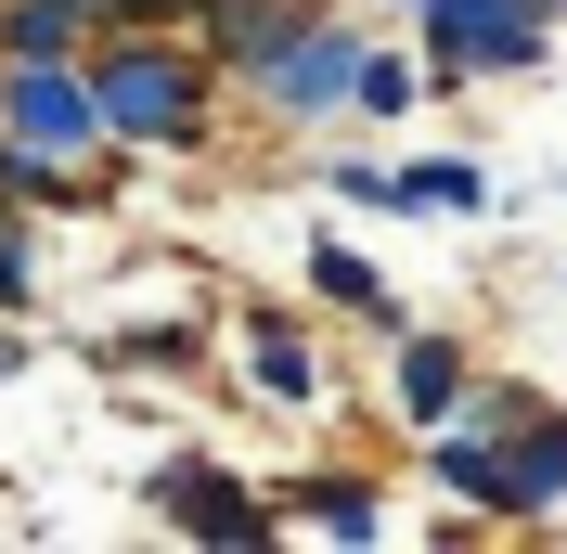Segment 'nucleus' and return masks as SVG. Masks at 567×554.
Segmentation results:
<instances>
[{"mask_svg": "<svg viewBox=\"0 0 567 554\" xmlns=\"http://www.w3.org/2000/svg\"><path fill=\"white\" fill-rule=\"evenodd\" d=\"M400 207H477V168H413V181H388Z\"/></svg>", "mask_w": 567, "mask_h": 554, "instance_id": "8", "label": "nucleus"}, {"mask_svg": "<svg viewBox=\"0 0 567 554\" xmlns=\"http://www.w3.org/2000/svg\"><path fill=\"white\" fill-rule=\"evenodd\" d=\"M503 478H516V503H555V490H567V425H542V439L516 451Z\"/></svg>", "mask_w": 567, "mask_h": 554, "instance_id": "6", "label": "nucleus"}, {"mask_svg": "<svg viewBox=\"0 0 567 554\" xmlns=\"http://www.w3.org/2000/svg\"><path fill=\"white\" fill-rule=\"evenodd\" d=\"M258 375H271V387H310V348H297V336H271V322H258Z\"/></svg>", "mask_w": 567, "mask_h": 554, "instance_id": "12", "label": "nucleus"}, {"mask_svg": "<svg viewBox=\"0 0 567 554\" xmlns=\"http://www.w3.org/2000/svg\"><path fill=\"white\" fill-rule=\"evenodd\" d=\"M310 271H322V284H336V297H349V310H374V322H388V297H374V271H361V258H349V245H322V258H310Z\"/></svg>", "mask_w": 567, "mask_h": 554, "instance_id": "10", "label": "nucleus"}, {"mask_svg": "<svg viewBox=\"0 0 567 554\" xmlns=\"http://www.w3.org/2000/svg\"><path fill=\"white\" fill-rule=\"evenodd\" d=\"M400 387H413V413H452V348H400Z\"/></svg>", "mask_w": 567, "mask_h": 554, "instance_id": "7", "label": "nucleus"}, {"mask_svg": "<svg viewBox=\"0 0 567 554\" xmlns=\"http://www.w3.org/2000/svg\"><path fill=\"white\" fill-rule=\"evenodd\" d=\"M0 104H13V142H27V155H78V142L104 130V91H78V78L52 65V52H27Z\"/></svg>", "mask_w": 567, "mask_h": 554, "instance_id": "1", "label": "nucleus"}, {"mask_svg": "<svg viewBox=\"0 0 567 554\" xmlns=\"http://www.w3.org/2000/svg\"><path fill=\"white\" fill-rule=\"evenodd\" d=\"M155 503H168V516L194 529V542H258V529H271V516L246 503V490H233V478H207V464H181V478L155 490Z\"/></svg>", "mask_w": 567, "mask_h": 554, "instance_id": "5", "label": "nucleus"}, {"mask_svg": "<svg viewBox=\"0 0 567 554\" xmlns=\"http://www.w3.org/2000/svg\"><path fill=\"white\" fill-rule=\"evenodd\" d=\"M271 104H297V116L361 104V52H349V39H322V27H297V39L271 52Z\"/></svg>", "mask_w": 567, "mask_h": 554, "instance_id": "3", "label": "nucleus"}, {"mask_svg": "<svg viewBox=\"0 0 567 554\" xmlns=\"http://www.w3.org/2000/svg\"><path fill=\"white\" fill-rule=\"evenodd\" d=\"M310 516L336 529V542H374V503H361V490H310Z\"/></svg>", "mask_w": 567, "mask_h": 554, "instance_id": "11", "label": "nucleus"}, {"mask_svg": "<svg viewBox=\"0 0 567 554\" xmlns=\"http://www.w3.org/2000/svg\"><path fill=\"white\" fill-rule=\"evenodd\" d=\"M104 130L181 142V130H194V65H168V52H116V65H104Z\"/></svg>", "mask_w": 567, "mask_h": 554, "instance_id": "2", "label": "nucleus"}, {"mask_svg": "<svg viewBox=\"0 0 567 554\" xmlns=\"http://www.w3.org/2000/svg\"><path fill=\"white\" fill-rule=\"evenodd\" d=\"M78 39V0H27V13H13V52H65Z\"/></svg>", "mask_w": 567, "mask_h": 554, "instance_id": "9", "label": "nucleus"}, {"mask_svg": "<svg viewBox=\"0 0 567 554\" xmlns=\"http://www.w3.org/2000/svg\"><path fill=\"white\" fill-rule=\"evenodd\" d=\"M425 13H439V52H452V65H529L542 52V27L516 0H425Z\"/></svg>", "mask_w": 567, "mask_h": 554, "instance_id": "4", "label": "nucleus"}]
</instances>
